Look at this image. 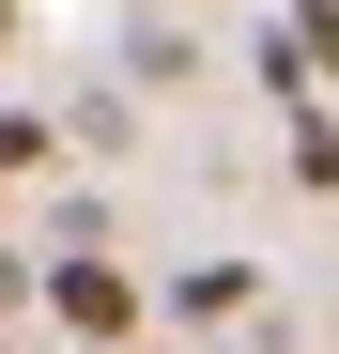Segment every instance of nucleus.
Segmentation results:
<instances>
[{
  "label": "nucleus",
  "mask_w": 339,
  "mask_h": 354,
  "mask_svg": "<svg viewBox=\"0 0 339 354\" xmlns=\"http://www.w3.org/2000/svg\"><path fill=\"white\" fill-rule=\"evenodd\" d=\"M293 185H339V124H324L309 93H293Z\"/></svg>",
  "instance_id": "obj_3"
},
{
  "label": "nucleus",
  "mask_w": 339,
  "mask_h": 354,
  "mask_svg": "<svg viewBox=\"0 0 339 354\" xmlns=\"http://www.w3.org/2000/svg\"><path fill=\"white\" fill-rule=\"evenodd\" d=\"M31 292H46V324H62V339H139V277H124V262H93V247L31 262Z\"/></svg>",
  "instance_id": "obj_1"
},
{
  "label": "nucleus",
  "mask_w": 339,
  "mask_h": 354,
  "mask_svg": "<svg viewBox=\"0 0 339 354\" xmlns=\"http://www.w3.org/2000/svg\"><path fill=\"white\" fill-rule=\"evenodd\" d=\"M0 31H16V0H0Z\"/></svg>",
  "instance_id": "obj_6"
},
{
  "label": "nucleus",
  "mask_w": 339,
  "mask_h": 354,
  "mask_svg": "<svg viewBox=\"0 0 339 354\" xmlns=\"http://www.w3.org/2000/svg\"><path fill=\"white\" fill-rule=\"evenodd\" d=\"M62 354H124V339H62Z\"/></svg>",
  "instance_id": "obj_5"
},
{
  "label": "nucleus",
  "mask_w": 339,
  "mask_h": 354,
  "mask_svg": "<svg viewBox=\"0 0 339 354\" xmlns=\"http://www.w3.org/2000/svg\"><path fill=\"white\" fill-rule=\"evenodd\" d=\"M247 292H262V262H201V277H170V308H185V324H232Z\"/></svg>",
  "instance_id": "obj_2"
},
{
  "label": "nucleus",
  "mask_w": 339,
  "mask_h": 354,
  "mask_svg": "<svg viewBox=\"0 0 339 354\" xmlns=\"http://www.w3.org/2000/svg\"><path fill=\"white\" fill-rule=\"evenodd\" d=\"M16 169H46V124H0V185H16Z\"/></svg>",
  "instance_id": "obj_4"
}]
</instances>
